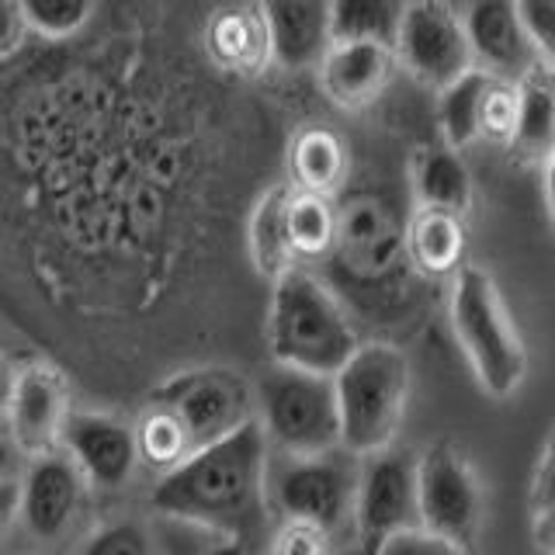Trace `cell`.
<instances>
[{
  "label": "cell",
  "mask_w": 555,
  "mask_h": 555,
  "mask_svg": "<svg viewBox=\"0 0 555 555\" xmlns=\"http://www.w3.org/2000/svg\"><path fill=\"white\" fill-rule=\"evenodd\" d=\"M406 254L413 257V264L430 278H444L451 271H459L462 254H465L462 216L416 208V216L406 230Z\"/></svg>",
  "instance_id": "7402d4cb"
},
{
  "label": "cell",
  "mask_w": 555,
  "mask_h": 555,
  "mask_svg": "<svg viewBox=\"0 0 555 555\" xmlns=\"http://www.w3.org/2000/svg\"><path fill=\"white\" fill-rule=\"evenodd\" d=\"M268 351L274 364L334 378L358 351V334L337 295L317 274L288 268L271 282Z\"/></svg>",
  "instance_id": "7a4b0ae2"
},
{
  "label": "cell",
  "mask_w": 555,
  "mask_h": 555,
  "mask_svg": "<svg viewBox=\"0 0 555 555\" xmlns=\"http://www.w3.org/2000/svg\"><path fill=\"white\" fill-rule=\"evenodd\" d=\"M392 56L434 91L473 69L462 14L448 0H406L392 39Z\"/></svg>",
  "instance_id": "ba28073f"
},
{
  "label": "cell",
  "mask_w": 555,
  "mask_h": 555,
  "mask_svg": "<svg viewBox=\"0 0 555 555\" xmlns=\"http://www.w3.org/2000/svg\"><path fill=\"white\" fill-rule=\"evenodd\" d=\"M317 69L330 101L340 108H364L386 91L396 56L389 46L378 42H330Z\"/></svg>",
  "instance_id": "2e32d148"
},
{
  "label": "cell",
  "mask_w": 555,
  "mask_h": 555,
  "mask_svg": "<svg viewBox=\"0 0 555 555\" xmlns=\"http://www.w3.org/2000/svg\"><path fill=\"white\" fill-rule=\"evenodd\" d=\"M271 63L285 69L320 66L330 49V0H260Z\"/></svg>",
  "instance_id": "9a60e30c"
},
{
  "label": "cell",
  "mask_w": 555,
  "mask_h": 555,
  "mask_svg": "<svg viewBox=\"0 0 555 555\" xmlns=\"http://www.w3.org/2000/svg\"><path fill=\"white\" fill-rule=\"evenodd\" d=\"M268 462L257 421H247L225 438L205 444L173 465L153 486V507L222 534H254L268 514Z\"/></svg>",
  "instance_id": "6da1fadb"
},
{
  "label": "cell",
  "mask_w": 555,
  "mask_h": 555,
  "mask_svg": "<svg viewBox=\"0 0 555 555\" xmlns=\"http://www.w3.org/2000/svg\"><path fill=\"white\" fill-rule=\"evenodd\" d=\"M14 520H17V476L0 479V538L11 531Z\"/></svg>",
  "instance_id": "e575fe53"
},
{
  "label": "cell",
  "mask_w": 555,
  "mask_h": 555,
  "mask_svg": "<svg viewBox=\"0 0 555 555\" xmlns=\"http://www.w3.org/2000/svg\"><path fill=\"white\" fill-rule=\"evenodd\" d=\"M17 8L25 14L28 31H39L46 39H66L91 22L98 0H17Z\"/></svg>",
  "instance_id": "4316f807"
},
{
  "label": "cell",
  "mask_w": 555,
  "mask_h": 555,
  "mask_svg": "<svg viewBox=\"0 0 555 555\" xmlns=\"http://www.w3.org/2000/svg\"><path fill=\"white\" fill-rule=\"evenodd\" d=\"M28 39L25 14L17 8V0H0V60L14 56Z\"/></svg>",
  "instance_id": "836d02e7"
},
{
  "label": "cell",
  "mask_w": 555,
  "mask_h": 555,
  "mask_svg": "<svg viewBox=\"0 0 555 555\" xmlns=\"http://www.w3.org/2000/svg\"><path fill=\"white\" fill-rule=\"evenodd\" d=\"M410 364L396 344H358L334 375L340 448L354 459L392 448L406 413Z\"/></svg>",
  "instance_id": "3957f363"
},
{
  "label": "cell",
  "mask_w": 555,
  "mask_h": 555,
  "mask_svg": "<svg viewBox=\"0 0 555 555\" xmlns=\"http://www.w3.org/2000/svg\"><path fill=\"white\" fill-rule=\"evenodd\" d=\"M358 468L361 459L344 448L306 459L278 455L274 465L268 462V493L288 525L317 528L330 538L354 520Z\"/></svg>",
  "instance_id": "8992f818"
},
{
  "label": "cell",
  "mask_w": 555,
  "mask_h": 555,
  "mask_svg": "<svg viewBox=\"0 0 555 555\" xmlns=\"http://www.w3.org/2000/svg\"><path fill=\"white\" fill-rule=\"evenodd\" d=\"M135 448H139V462L160 468V476L170 473L173 465H181L191 455V444L184 438V430L173 424L164 410H156V406H150L143 421H139V427H135Z\"/></svg>",
  "instance_id": "484cf974"
},
{
  "label": "cell",
  "mask_w": 555,
  "mask_h": 555,
  "mask_svg": "<svg viewBox=\"0 0 555 555\" xmlns=\"http://www.w3.org/2000/svg\"><path fill=\"white\" fill-rule=\"evenodd\" d=\"M60 451L77 465L83 482L118 490L139 468L135 427L108 413H69L63 424Z\"/></svg>",
  "instance_id": "4fadbf2b"
},
{
  "label": "cell",
  "mask_w": 555,
  "mask_h": 555,
  "mask_svg": "<svg viewBox=\"0 0 555 555\" xmlns=\"http://www.w3.org/2000/svg\"><path fill=\"white\" fill-rule=\"evenodd\" d=\"M11 369L4 364V358H0V416H4V406H8V396H11Z\"/></svg>",
  "instance_id": "8d00e7d4"
},
{
  "label": "cell",
  "mask_w": 555,
  "mask_h": 555,
  "mask_svg": "<svg viewBox=\"0 0 555 555\" xmlns=\"http://www.w3.org/2000/svg\"><path fill=\"white\" fill-rule=\"evenodd\" d=\"M448 317L482 392L493 399L514 396L528 372V351L493 278L482 268H459L451 282Z\"/></svg>",
  "instance_id": "277c9868"
},
{
  "label": "cell",
  "mask_w": 555,
  "mask_h": 555,
  "mask_svg": "<svg viewBox=\"0 0 555 555\" xmlns=\"http://www.w3.org/2000/svg\"><path fill=\"white\" fill-rule=\"evenodd\" d=\"M17 468V448L11 444L8 434H0V479H14Z\"/></svg>",
  "instance_id": "d590c367"
},
{
  "label": "cell",
  "mask_w": 555,
  "mask_h": 555,
  "mask_svg": "<svg viewBox=\"0 0 555 555\" xmlns=\"http://www.w3.org/2000/svg\"><path fill=\"white\" fill-rule=\"evenodd\" d=\"M340 233V222L334 212V202L320 198V195H302V191H292L288 198V243H292V257L299 260H317L334 250Z\"/></svg>",
  "instance_id": "d4e9b609"
},
{
  "label": "cell",
  "mask_w": 555,
  "mask_h": 555,
  "mask_svg": "<svg viewBox=\"0 0 555 555\" xmlns=\"http://www.w3.org/2000/svg\"><path fill=\"white\" fill-rule=\"evenodd\" d=\"M416 525L468 548L482 528V486L455 441H430L416 459Z\"/></svg>",
  "instance_id": "52a82bcc"
},
{
  "label": "cell",
  "mask_w": 555,
  "mask_h": 555,
  "mask_svg": "<svg viewBox=\"0 0 555 555\" xmlns=\"http://www.w3.org/2000/svg\"><path fill=\"white\" fill-rule=\"evenodd\" d=\"M288 198H292L288 184H271L264 195L257 198L250 212V225H247L250 260L268 282H274V278L285 274L288 268H295L292 243H288Z\"/></svg>",
  "instance_id": "ffe728a7"
},
{
  "label": "cell",
  "mask_w": 555,
  "mask_h": 555,
  "mask_svg": "<svg viewBox=\"0 0 555 555\" xmlns=\"http://www.w3.org/2000/svg\"><path fill=\"white\" fill-rule=\"evenodd\" d=\"M528 528L542 555L555 552V517H552V441L542 448L528 490Z\"/></svg>",
  "instance_id": "83f0119b"
},
{
  "label": "cell",
  "mask_w": 555,
  "mask_h": 555,
  "mask_svg": "<svg viewBox=\"0 0 555 555\" xmlns=\"http://www.w3.org/2000/svg\"><path fill=\"white\" fill-rule=\"evenodd\" d=\"M520 31L528 35L534 56L552 66L555 52V0H511Z\"/></svg>",
  "instance_id": "4dcf8cb0"
},
{
  "label": "cell",
  "mask_w": 555,
  "mask_h": 555,
  "mask_svg": "<svg viewBox=\"0 0 555 555\" xmlns=\"http://www.w3.org/2000/svg\"><path fill=\"white\" fill-rule=\"evenodd\" d=\"M347 146L340 132L326 126H309L288 146V188L302 195L334 198L347 178Z\"/></svg>",
  "instance_id": "ac0fdd59"
},
{
  "label": "cell",
  "mask_w": 555,
  "mask_h": 555,
  "mask_svg": "<svg viewBox=\"0 0 555 555\" xmlns=\"http://www.w3.org/2000/svg\"><path fill=\"white\" fill-rule=\"evenodd\" d=\"M486 87H490V77L479 74V69H465L459 80H451L438 91V126L444 146L462 150L479 139V104Z\"/></svg>",
  "instance_id": "cb8c5ba5"
},
{
  "label": "cell",
  "mask_w": 555,
  "mask_h": 555,
  "mask_svg": "<svg viewBox=\"0 0 555 555\" xmlns=\"http://www.w3.org/2000/svg\"><path fill=\"white\" fill-rule=\"evenodd\" d=\"M473 69L490 80L517 83L534 66H545L534 56L528 35L520 31L511 0H473V8L462 14Z\"/></svg>",
  "instance_id": "5bb4252c"
},
{
  "label": "cell",
  "mask_w": 555,
  "mask_h": 555,
  "mask_svg": "<svg viewBox=\"0 0 555 555\" xmlns=\"http://www.w3.org/2000/svg\"><path fill=\"white\" fill-rule=\"evenodd\" d=\"M514 121H517V87L503 80H490L479 104V139L511 143Z\"/></svg>",
  "instance_id": "f1b7e54d"
},
{
  "label": "cell",
  "mask_w": 555,
  "mask_h": 555,
  "mask_svg": "<svg viewBox=\"0 0 555 555\" xmlns=\"http://www.w3.org/2000/svg\"><path fill=\"white\" fill-rule=\"evenodd\" d=\"M354 525L378 545L416 525V459L399 448L364 455L358 468Z\"/></svg>",
  "instance_id": "30bf717a"
},
{
  "label": "cell",
  "mask_w": 555,
  "mask_h": 555,
  "mask_svg": "<svg viewBox=\"0 0 555 555\" xmlns=\"http://www.w3.org/2000/svg\"><path fill=\"white\" fill-rule=\"evenodd\" d=\"M74 555H156L153 538L135 520H112L98 528Z\"/></svg>",
  "instance_id": "f546056e"
},
{
  "label": "cell",
  "mask_w": 555,
  "mask_h": 555,
  "mask_svg": "<svg viewBox=\"0 0 555 555\" xmlns=\"http://www.w3.org/2000/svg\"><path fill=\"white\" fill-rule=\"evenodd\" d=\"M87 482L63 451L28 459L25 476H17V517L39 542H56L77 520Z\"/></svg>",
  "instance_id": "7c38bea8"
},
{
  "label": "cell",
  "mask_w": 555,
  "mask_h": 555,
  "mask_svg": "<svg viewBox=\"0 0 555 555\" xmlns=\"http://www.w3.org/2000/svg\"><path fill=\"white\" fill-rule=\"evenodd\" d=\"M150 406L164 410L184 430L191 451L212 444L254 421L247 389L222 369H195L170 378L167 386L156 389Z\"/></svg>",
  "instance_id": "9c48e42d"
},
{
  "label": "cell",
  "mask_w": 555,
  "mask_h": 555,
  "mask_svg": "<svg viewBox=\"0 0 555 555\" xmlns=\"http://www.w3.org/2000/svg\"><path fill=\"white\" fill-rule=\"evenodd\" d=\"M260 434L278 455L306 459L340 448L334 378L271 364L257 386Z\"/></svg>",
  "instance_id": "5b68a950"
},
{
  "label": "cell",
  "mask_w": 555,
  "mask_h": 555,
  "mask_svg": "<svg viewBox=\"0 0 555 555\" xmlns=\"http://www.w3.org/2000/svg\"><path fill=\"white\" fill-rule=\"evenodd\" d=\"M406 0H330V39L334 42H378L396 39Z\"/></svg>",
  "instance_id": "603a6c76"
},
{
  "label": "cell",
  "mask_w": 555,
  "mask_h": 555,
  "mask_svg": "<svg viewBox=\"0 0 555 555\" xmlns=\"http://www.w3.org/2000/svg\"><path fill=\"white\" fill-rule=\"evenodd\" d=\"M208 56L240 77H257L271 63L268 28L257 8H222L205 31Z\"/></svg>",
  "instance_id": "e0dca14e"
},
{
  "label": "cell",
  "mask_w": 555,
  "mask_h": 555,
  "mask_svg": "<svg viewBox=\"0 0 555 555\" xmlns=\"http://www.w3.org/2000/svg\"><path fill=\"white\" fill-rule=\"evenodd\" d=\"M517 121L511 146L531 160H552L555 143V101H552V66H534L517 83Z\"/></svg>",
  "instance_id": "44dd1931"
},
{
  "label": "cell",
  "mask_w": 555,
  "mask_h": 555,
  "mask_svg": "<svg viewBox=\"0 0 555 555\" xmlns=\"http://www.w3.org/2000/svg\"><path fill=\"white\" fill-rule=\"evenodd\" d=\"M413 191H416V208L465 216L468 202H473V178H468L459 150L441 143V146H427L416 156Z\"/></svg>",
  "instance_id": "d6986e66"
},
{
  "label": "cell",
  "mask_w": 555,
  "mask_h": 555,
  "mask_svg": "<svg viewBox=\"0 0 555 555\" xmlns=\"http://www.w3.org/2000/svg\"><path fill=\"white\" fill-rule=\"evenodd\" d=\"M274 555H326V534L306 525H285Z\"/></svg>",
  "instance_id": "d6a6232c"
},
{
  "label": "cell",
  "mask_w": 555,
  "mask_h": 555,
  "mask_svg": "<svg viewBox=\"0 0 555 555\" xmlns=\"http://www.w3.org/2000/svg\"><path fill=\"white\" fill-rule=\"evenodd\" d=\"M375 555H465V548L451 545L444 538L430 534L424 528H410V531L382 538L375 545Z\"/></svg>",
  "instance_id": "1f68e13d"
},
{
  "label": "cell",
  "mask_w": 555,
  "mask_h": 555,
  "mask_svg": "<svg viewBox=\"0 0 555 555\" xmlns=\"http://www.w3.org/2000/svg\"><path fill=\"white\" fill-rule=\"evenodd\" d=\"M8 438L17 455H46L56 451L63 438V424L69 416V392L66 382L49 364H28L11 378L8 396Z\"/></svg>",
  "instance_id": "8fae6325"
}]
</instances>
